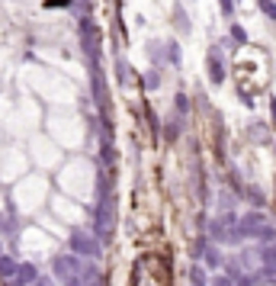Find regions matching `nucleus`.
<instances>
[{"label":"nucleus","mask_w":276,"mask_h":286,"mask_svg":"<svg viewBox=\"0 0 276 286\" xmlns=\"http://www.w3.org/2000/svg\"><path fill=\"white\" fill-rule=\"evenodd\" d=\"M52 270H55L61 280L77 277V273H80V260H77V254H74V251H71V254H58V257L52 260Z\"/></svg>","instance_id":"f03ea898"},{"label":"nucleus","mask_w":276,"mask_h":286,"mask_svg":"<svg viewBox=\"0 0 276 286\" xmlns=\"http://www.w3.org/2000/svg\"><path fill=\"white\" fill-rule=\"evenodd\" d=\"M16 260H10L7 254H0V277H4V280H13L16 277Z\"/></svg>","instance_id":"6e6552de"},{"label":"nucleus","mask_w":276,"mask_h":286,"mask_svg":"<svg viewBox=\"0 0 276 286\" xmlns=\"http://www.w3.org/2000/svg\"><path fill=\"white\" fill-rule=\"evenodd\" d=\"M209 248V238H196V244H193V257H202V251Z\"/></svg>","instance_id":"6ab92c4d"},{"label":"nucleus","mask_w":276,"mask_h":286,"mask_svg":"<svg viewBox=\"0 0 276 286\" xmlns=\"http://www.w3.org/2000/svg\"><path fill=\"white\" fill-rule=\"evenodd\" d=\"M257 7L263 10V13H267V19L276 23V4H273V0H257Z\"/></svg>","instance_id":"ddd939ff"},{"label":"nucleus","mask_w":276,"mask_h":286,"mask_svg":"<svg viewBox=\"0 0 276 286\" xmlns=\"http://www.w3.org/2000/svg\"><path fill=\"white\" fill-rule=\"evenodd\" d=\"M0 254H4V248H0Z\"/></svg>","instance_id":"5701e85b"},{"label":"nucleus","mask_w":276,"mask_h":286,"mask_svg":"<svg viewBox=\"0 0 276 286\" xmlns=\"http://www.w3.org/2000/svg\"><path fill=\"white\" fill-rule=\"evenodd\" d=\"M212 286H235V277H215Z\"/></svg>","instance_id":"412c9836"},{"label":"nucleus","mask_w":276,"mask_h":286,"mask_svg":"<svg viewBox=\"0 0 276 286\" xmlns=\"http://www.w3.org/2000/svg\"><path fill=\"white\" fill-rule=\"evenodd\" d=\"M145 87L148 90H158L161 87V74H158V71H148V74H145Z\"/></svg>","instance_id":"dca6fc26"},{"label":"nucleus","mask_w":276,"mask_h":286,"mask_svg":"<svg viewBox=\"0 0 276 286\" xmlns=\"http://www.w3.org/2000/svg\"><path fill=\"white\" fill-rule=\"evenodd\" d=\"M209 80H212L215 87H222V84H225V65H222L219 49H212V52H209Z\"/></svg>","instance_id":"7ed1b4c3"},{"label":"nucleus","mask_w":276,"mask_h":286,"mask_svg":"<svg viewBox=\"0 0 276 286\" xmlns=\"http://www.w3.org/2000/svg\"><path fill=\"white\" fill-rule=\"evenodd\" d=\"M116 77H119V84H135V74H132V68L119 58L116 62Z\"/></svg>","instance_id":"1a4fd4ad"},{"label":"nucleus","mask_w":276,"mask_h":286,"mask_svg":"<svg viewBox=\"0 0 276 286\" xmlns=\"http://www.w3.org/2000/svg\"><path fill=\"white\" fill-rule=\"evenodd\" d=\"M257 273H241V277H235V286H257Z\"/></svg>","instance_id":"4468645a"},{"label":"nucleus","mask_w":276,"mask_h":286,"mask_svg":"<svg viewBox=\"0 0 276 286\" xmlns=\"http://www.w3.org/2000/svg\"><path fill=\"white\" fill-rule=\"evenodd\" d=\"M202 260H206V267L209 270H219V267H225V257H222V251L215 244H209L206 251H202Z\"/></svg>","instance_id":"39448f33"},{"label":"nucleus","mask_w":276,"mask_h":286,"mask_svg":"<svg viewBox=\"0 0 276 286\" xmlns=\"http://www.w3.org/2000/svg\"><path fill=\"white\" fill-rule=\"evenodd\" d=\"M174 26L180 29V32H189L193 26H189V16H186V10H183V4H174Z\"/></svg>","instance_id":"423d86ee"},{"label":"nucleus","mask_w":276,"mask_h":286,"mask_svg":"<svg viewBox=\"0 0 276 286\" xmlns=\"http://www.w3.org/2000/svg\"><path fill=\"white\" fill-rule=\"evenodd\" d=\"M174 110H177V116H189V97H186V93H177V97H174Z\"/></svg>","instance_id":"f8f14e48"},{"label":"nucleus","mask_w":276,"mask_h":286,"mask_svg":"<svg viewBox=\"0 0 276 286\" xmlns=\"http://www.w3.org/2000/svg\"><path fill=\"white\" fill-rule=\"evenodd\" d=\"M180 132H183V116H177V119H171V122L164 126V141H177Z\"/></svg>","instance_id":"0eeeda50"},{"label":"nucleus","mask_w":276,"mask_h":286,"mask_svg":"<svg viewBox=\"0 0 276 286\" xmlns=\"http://www.w3.org/2000/svg\"><path fill=\"white\" fill-rule=\"evenodd\" d=\"M189 283H193V286H209V273H206V267H193V270H189Z\"/></svg>","instance_id":"9b49d317"},{"label":"nucleus","mask_w":276,"mask_h":286,"mask_svg":"<svg viewBox=\"0 0 276 286\" xmlns=\"http://www.w3.org/2000/svg\"><path fill=\"white\" fill-rule=\"evenodd\" d=\"M231 39H235L238 45H244V42H247V32H244L241 26H238V23H235V26H231Z\"/></svg>","instance_id":"a211bd4d"},{"label":"nucleus","mask_w":276,"mask_h":286,"mask_svg":"<svg viewBox=\"0 0 276 286\" xmlns=\"http://www.w3.org/2000/svg\"><path fill=\"white\" fill-rule=\"evenodd\" d=\"M273 151H276V141H273Z\"/></svg>","instance_id":"4be33fe9"},{"label":"nucleus","mask_w":276,"mask_h":286,"mask_svg":"<svg viewBox=\"0 0 276 286\" xmlns=\"http://www.w3.org/2000/svg\"><path fill=\"white\" fill-rule=\"evenodd\" d=\"M71 251H74L77 257H97L100 254L97 235H90L83 229H74V232H71Z\"/></svg>","instance_id":"f257e3e1"},{"label":"nucleus","mask_w":276,"mask_h":286,"mask_svg":"<svg viewBox=\"0 0 276 286\" xmlns=\"http://www.w3.org/2000/svg\"><path fill=\"white\" fill-rule=\"evenodd\" d=\"M219 10H222L228 19H231V13H235V0H219Z\"/></svg>","instance_id":"aec40b11"},{"label":"nucleus","mask_w":276,"mask_h":286,"mask_svg":"<svg viewBox=\"0 0 276 286\" xmlns=\"http://www.w3.org/2000/svg\"><path fill=\"white\" fill-rule=\"evenodd\" d=\"M167 62L180 65V45H177V42H167Z\"/></svg>","instance_id":"2eb2a0df"},{"label":"nucleus","mask_w":276,"mask_h":286,"mask_svg":"<svg viewBox=\"0 0 276 286\" xmlns=\"http://www.w3.org/2000/svg\"><path fill=\"white\" fill-rule=\"evenodd\" d=\"M244 193H247V199H250V202H254V206H257V209L263 206V193H260V190H257V187H247V190H244Z\"/></svg>","instance_id":"f3484780"},{"label":"nucleus","mask_w":276,"mask_h":286,"mask_svg":"<svg viewBox=\"0 0 276 286\" xmlns=\"http://www.w3.org/2000/svg\"><path fill=\"white\" fill-rule=\"evenodd\" d=\"M35 280H39V270H35V264H19V267H16V277H13L16 286H32Z\"/></svg>","instance_id":"20e7f679"},{"label":"nucleus","mask_w":276,"mask_h":286,"mask_svg":"<svg viewBox=\"0 0 276 286\" xmlns=\"http://www.w3.org/2000/svg\"><path fill=\"white\" fill-rule=\"evenodd\" d=\"M257 257H260V264H276V241H267L257 251Z\"/></svg>","instance_id":"9d476101"}]
</instances>
